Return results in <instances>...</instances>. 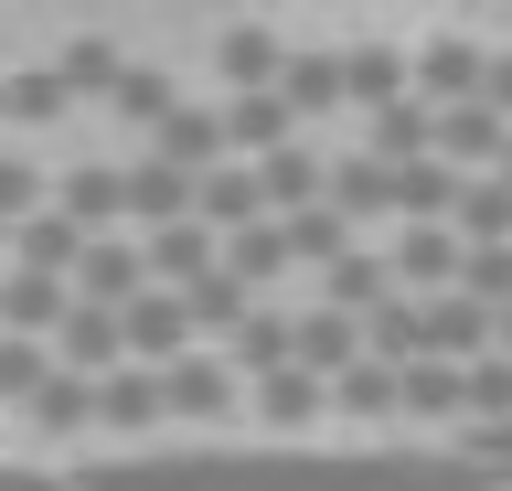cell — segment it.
<instances>
[{
  "mask_svg": "<svg viewBox=\"0 0 512 491\" xmlns=\"http://www.w3.org/2000/svg\"><path fill=\"white\" fill-rule=\"evenodd\" d=\"M384 278H395L406 299H438L448 278H459V235H448V225H406L395 257H384Z\"/></svg>",
  "mask_w": 512,
  "mask_h": 491,
  "instance_id": "cell-10",
  "label": "cell"
},
{
  "mask_svg": "<svg viewBox=\"0 0 512 491\" xmlns=\"http://www.w3.org/2000/svg\"><path fill=\"white\" fill-rule=\"evenodd\" d=\"M11 246H22V267H32V278H64L86 235H75V225L54 214V203H43V214H22V225H11Z\"/></svg>",
  "mask_w": 512,
  "mask_h": 491,
  "instance_id": "cell-31",
  "label": "cell"
},
{
  "mask_svg": "<svg viewBox=\"0 0 512 491\" xmlns=\"http://www.w3.org/2000/svg\"><path fill=\"white\" fill-rule=\"evenodd\" d=\"M118 214H128L139 235L192 225V182H182V171H160V161H139V171H118Z\"/></svg>",
  "mask_w": 512,
  "mask_h": 491,
  "instance_id": "cell-12",
  "label": "cell"
},
{
  "mask_svg": "<svg viewBox=\"0 0 512 491\" xmlns=\"http://www.w3.org/2000/svg\"><path fill=\"white\" fill-rule=\"evenodd\" d=\"M278 107H288V118L342 107V54H288V65H278Z\"/></svg>",
  "mask_w": 512,
  "mask_h": 491,
  "instance_id": "cell-29",
  "label": "cell"
},
{
  "mask_svg": "<svg viewBox=\"0 0 512 491\" xmlns=\"http://www.w3.org/2000/svg\"><path fill=\"white\" fill-rule=\"evenodd\" d=\"M502 139H512V129H502L480 97L438 107V161H448V171H491V161H502Z\"/></svg>",
  "mask_w": 512,
  "mask_h": 491,
  "instance_id": "cell-17",
  "label": "cell"
},
{
  "mask_svg": "<svg viewBox=\"0 0 512 491\" xmlns=\"http://www.w3.org/2000/svg\"><path fill=\"white\" fill-rule=\"evenodd\" d=\"M395 299V278H384L374 246H342V257L320 267V310H342V321H363V310H384Z\"/></svg>",
  "mask_w": 512,
  "mask_h": 491,
  "instance_id": "cell-15",
  "label": "cell"
},
{
  "mask_svg": "<svg viewBox=\"0 0 512 491\" xmlns=\"http://www.w3.org/2000/svg\"><path fill=\"white\" fill-rule=\"evenodd\" d=\"M320 406H331V395H320L310 374H299V363H278V374H256V417H267V427H310Z\"/></svg>",
  "mask_w": 512,
  "mask_h": 491,
  "instance_id": "cell-34",
  "label": "cell"
},
{
  "mask_svg": "<svg viewBox=\"0 0 512 491\" xmlns=\"http://www.w3.org/2000/svg\"><path fill=\"white\" fill-rule=\"evenodd\" d=\"M192 353V321H182V299L171 289H139L118 310V363H139V374H160V363H182Z\"/></svg>",
  "mask_w": 512,
  "mask_h": 491,
  "instance_id": "cell-3",
  "label": "cell"
},
{
  "mask_svg": "<svg viewBox=\"0 0 512 491\" xmlns=\"http://www.w3.org/2000/svg\"><path fill=\"white\" fill-rule=\"evenodd\" d=\"M214 257H224V278H246V289H267V278L288 267V246H278V225L256 214V225H235V235H224Z\"/></svg>",
  "mask_w": 512,
  "mask_h": 491,
  "instance_id": "cell-33",
  "label": "cell"
},
{
  "mask_svg": "<svg viewBox=\"0 0 512 491\" xmlns=\"http://www.w3.org/2000/svg\"><path fill=\"white\" fill-rule=\"evenodd\" d=\"M107 107H118V118H139V129H160V118L182 107V86H171V75H160V65H128L118 86H107Z\"/></svg>",
  "mask_w": 512,
  "mask_h": 491,
  "instance_id": "cell-38",
  "label": "cell"
},
{
  "mask_svg": "<svg viewBox=\"0 0 512 491\" xmlns=\"http://www.w3.org/2000/svg\"><path fill=\"white\" fill-rule=\"evenodd\" d=\"M139 289H150V267H139V246H118V235H86L75 267H64V299H75V310H128Z\"/></svg>",
  "mask_w": 512,
  "mask_h": 491,
  "instance_id": "cell-2",
  "label": "cell"
},
{
  "mask_svg": "<svg viewBox=\"0 0 512 491\" xmlns=\"http://www.w3.org/2000/svg\"><path fill=\"white\" fill-rule=\"evenodd\" d=\"M150 385H160V417H182V427H224V417H235V374H224L214 353H182V363H160Z\"/></svg>",
  "mask_w": 512,
  "mask_h": 491,
  "instance_id": "cell-4",
  "label": "cell"
},
{
  "mask_svg": "<svg viewBox=\"0 0 512 491\" xmlns=\"http://www.w3.org/2000/svg\"><path fill=\"white\" fill-rule=\"evenodd\" d=\"M0 246H11V225H0Z\"/></svg>",
  "mask_w": 512,
  "mask_h": 491,
  "instance_id": "cell-47",
  "label": "cell"
},
{
  "mask_svg": "<svg viewBox=\"0 0 512 491\" xmlns=\"http://www.w3.org/2000/svg\"><path fill=\"white\" fill-rule=\"evenodd\" d=\"M448 193H459L448 161H406L395 171V214H406V225H448Z\"/></svg>",
  "mask_w": 512,
  "mask_h": 491,
  "instance_id": "cell-35",
  "label": "cell"
},
{
  "mask_svg": "<svg viewBox=\"0 0 512 491\" xmlns=\"http://www.w3.org/2000/svg\"><path fill=\"white\" fill-rule=\"evenodd\" d=\"M150 161L160 171H182V182H192V171H214L224 161V129H214V107H171V118H160V129H150Z\"/></svg>",
  "mask_w": 512,
  "mask_h": 491,
  "instance_id": "cell-13",
  "label": "cell"
},
{
  "mask_svg": "<svg viewBox=\"0 0 512 491\" xmlns=\"http://www.w3.org/2000/svg\"><path fill=\"white\" fill-rule=\"evenodd\" d=\"M416 353H427V363H480V353H491V310L459 299V289L416 299Z\"/></svg>",
  "mask_w": 512,
  "mask_h": 491,
  "instance_id": "cell-5",
  "label": "cell"
},
{
  "mask_svg": "<svg viewBox=\"0 0 512 491\" xmlns=\"http://www.w3.org/2000/svg\"><path fill=\"white\" fill-rule=\"evenodd\" d=\"M470 449H150L96 459L86 491H491Z\"/></svg>",
  "mask_w": 512,
  "mask_h": 491,
  "instance_id": "cell-1",
  "label": "cell"
},
{
  "mask_svg": "<svg viewBox=\"0 0 512 491\" xmlns=\"http://www.w3.org/2000/svg\"><path fill=\"white\" fill-rule=\"evenodd\" d=\"M0 491H64L54 470H22V459H0Z\"/></svg>",
  "mask_w": 512,
  "mask_h": 491,
  "instance_id": "cell-44",
  "label": "cell"
},
{
  "mask_svg": "<svg viewBox=\"0 0 512 491\" xmlns=\"http://www.w3.org/2000/svg\"><path fill=\"white\" fill-rule=\"evenodd\" d=\"M491 353H502V363H512V310H491Z\"/></svg>",
  "mask_w": 512,
  "mask_h": 491,
  "instance_id": "cell-45",
  "label": "cell"
},
{
  "mask_svg": "<svg viewBox=\"0 0 512 491\" xmlns=\"http://www.w3.org/2000/svg\"><path fill=\"white\" fill-rule=\"evenodd\" d=\"M214 129H224V161H267V150L299 139V118L278 107V86H256V97H224L214 107Z\"/></svg>",
  "mask_w": 512,
  "mask_h": 491,
  "instance_id": "cell-6",
  "label": "cell"
},
{
  "mask_svg": "<svg viewBox=\"0 0 512 491\" xmlns=\"http://www.w3.org/2000/svg\"><path fill=\"white\" fill-rule=\"evenodd\" d=\"M320 203L363 235L374 214H395V171H384V161H320Z\"/></svg>",
  "mask_w": 512,
  "mask_h": 491,
  "instance_id": "cell-11",
  "label": "cell"
},
{
  "mask_svg": "<svg viewBox=\"0 0 512 491\" xmlns=\"http://www.w3.org/2000/svg\"><path fill=\"white\" fill-rule=\"evenodd\" d=\"M96 427H160V385L139 374V363H118V374H96Z\"/></svg>",
  "mask_w": 512,
  "mask_h": 491,
  "instance_id": "cell-30",
  "label": "cell"
},
{
  "mask_svg": "<svg viewBox=\"0 0 512 491\" xmlns=\"http://www.w3.org/2000/svg\"><path fill=\"white\" fill-rule=\"evenodd\" d=\"M22 417H32V427H54V438H75V427H96V385H86V374H43Z\"/></svg>",
  "mask_w": 512,
  "mask_h": 491,
  "instance_id": "cell-32",
  "label": "cell"
},
{
  "mask_svg": "<svg viewBox=\"0 0 512 491\" xmlns=\"http://www.w3.org/2000/svg\"><path fill=\"white\" fill-rule=\"evenodd\" d=\"M288 363H299L310 385H331L342 363H363V321H342V310H288Z\"/></svg>",
  "mask_w": 512,
  "mask_h": 491,
  "instance_id": "cell-7",
  "label": "cell"
},
{
  "mask_svg": "<svg viewBox=\"0 0 512 491\" xmlns=\"http://www.w3.org/2000/svg\"><path fill=\"white\" fill-rule=\"evenodd\" d=\"M54 214H64L75 235H107V225H118V171H107V161H75V171L54 182Z\"/></svg>",
  "mask_w": 512,
  "mask_h": 491,
  "instance_id": "cell-20",
  "label": "cell"
},
{
  "mask_svg": "<svg viewBox=\"0 0 512 491\" xmlns=\"http://www.w3.org/2000/svg\"><path fill=\"white\" fill-rule=\"evenodd\" d=\"M459 449H470V459H491V470L512 481V427H459Z\"/></svg>",
  "mask_w": 512,
  "mask_h": 491,
  "instance_id": "cell-43",
  "label": "cell"
},
{
  "mask_svg": "<svg viewBox=\"0 0 512 491\" xmlns=\"http://www.w3.org/2000/svg\"><path fill=\"white\" fill-rule=\"evenodd\" d=\"M22 214H43V171L0 150V225H22Z\"/></svg>",
  "mask_w": 512,
  "mask_h": 491,
  "instance_id": "cell-41",
  "label": "cell"
},
{
  "mask_svg": "<svg viewBox=\"0 0 512 491\" xmlns=\"http://www.w3.org/2000/svg\"><path fill=\"white\" fill-rule=\"evenodd\" d=\"M118 75H128V54H118V43H64V65H54V86H64V97H107V86H118Z\"/></svg>",
  "mask_w": 512,
  "mask_h": 491,
  "instance_id": "cell-37",
  "label": "cell"
},
{
  "mask_svg": "<svg viewBox=\"0 0 512 491\" xmlns=\"http://www.w3.org/2000/svg\"><path fill=\"white\" fill-rule=\"evenodd\" d=\"M214 65H224V86H235V97H256V86H278V65H288V54H278V33H267V22H235Z\"/></svg>",
  "mask_w": 512,
  "mask_h": 491,
  "instance_id": "cell-26",
  "label": "cell"
},
{
  "mask_svg": "<svg viewBox=\"0 0 512 491\" xmlns=\"http://www.w3.org/2000/svg\"><path fill=\"white\" fill-rule=\"evenodd\" d=\"M320 395H331L352 427H395V363H342Z\"/></svg>",
  "mask_w": 512,
  "mask_h": 491,
  "instance_id": "cell-24",
  "label": "cell"
},
{
  "mask_svg": "<svg viewBox=\"0 0 512 491\" xmlns=\"http://www.w3.org/2000/svg\"><path fill=\"white\" fill-rule=\"evenodd\" d=\"M246 171H256V203H267V214H310L320 203V150H299V139L267 150V161H246Z\"/></svg>",
  "mask_w": 512,
  "mask_h": 491,
  "instance_id": "cell-18",
  "label": "cell"
},
{
  "mask_svg": "<svg viewBox=\"0 0 512 491\" xmlns=\"http://www.w3.org/2000/svg\"><path fill=\"white\" fill-rule=\"evenodd\" d=\"M395 417H416V427H448L459 417V363H395Z\"/></svg>",
  "mask_w": 512,
  "mask_h": 491,
  "instance_id": "cell-19",
  "label": "cell"
},
{
  "mask_svg": "<svg viewBox=\"0 0 512 491\" xmlns=\"http://www.w3.org/2000/svg\"><path fill=\"white\" fill-rule=\"evenodd\" d=\"M342 97L363 107V118H374V107H395V97H406V54H395V43H363V54H342Z\"/></svg>",
  "mask_w": 512,
  "mask_h": 491,
  "instance_id": "cell-27",
  "label": "cell"
},
{
  "mask_svg": "<svg viewBox=\"0 0 512 491\" xmlns=\"http://www.w3.org/2000/svg\"><path fill=\"white\" fill-rule=\"evenodd\" d=\"M448 289L480 299V310H512V246H459V278Z\"/></svg>",
  "mask_w": 512,
  "mask_h": 491,
  "instance_id": "cell-39",
  "label": "cell"
},
{
  "mask_svg": "<svg viewBox=\"0 0 512 491\" xmlns=\"http://www.w3.org/2000/svg\"><path fill=\"white\" fill-rule=\"evenodd\" d=\"M139 267H150V289H192V278L214 267V235L203 225H160V235H139Z\"/></svg>",
  "mask_w": 512,
  "mask_h": 491,
  "instance_id": "cell-21",
  "label": "cell"
},
{
  "mask_svg": "<svg viewBox=\"0 0 512 491\" xmlns=\"http://www.w3.org/2000/svg\"><path fill=\"white\" fill-rule=\"evenodd\" d=\"M480 107L512 129V54H480Z\"/></svg>",
  "mask_w": 512,
  "mask_h": 491,
  "instance_id": "cell-42",
  "label": "cell"
},
{
  "mask_svg": "<svg viewBox=\"0 0 512 491\" xmlns=\"http://www.w3.org/2000/svg\"><path fill=\"white\" fill-rule=\"evenodd\" d=\"M363 161H384V171H406V161H438V107H416V97L374 107V139H363Z\"/></svg>",
  "mask_w": 512,
  "mask_h": 491,
  "instance_id": "cell-14",
  "label": "cell"
},
{
  "mask_svg": "<svg viewBox=\"0 0 512 491\" xmlns=\"http://www.w3.org/2000/svg\"><path fill=\"white\" fill-rule=\"evenodd\" d=\"M64 310H75V299H64V278H32V267H11V278H0V331H22V342H43Z\"/></svg>",
  "mask_w": 512,
  "mask_h": 491,
  "instance_id": "cell-22",
  "label": "cell"
},
{
  "mask_svg": "<svg viewBox=\"0 0 512 491\" xmlns=\"http://www.w3.org/2000/svg\"><path fill=\"white\" fill-rule=\"evenodd\" d=\"M267 225H278L288 267H299V257H310V267H331V257H342V246H363V235H352L342 214H331V203H310V214H267Z\"/></svg>",
  "mask_w": 512,
  "mask_h": 491,
  "instance_id": "cell-28",
  "label": "cell"
},
{
  "mask_svg": "<svg viewBox=\"0 0 512 491\" xmlns=\"http://www.w3.org/2000/svg\"><path fill=\"white\" fill-rule=\"evenodd\" d=\"M224 374H278V363H288V310H267V299H256V310H246V321H235V331H224Z\"/></svg>",
  "mask_w": 512,
  "mask_h": 491,
  "instance_id": "cell-23",
  "label": "cell"
},
{
  "mask_svg": "<svg viewBox=\"0 0 512 491\" xmlns=\"http://www.w3.org/2000/svg\"><path fill=\"white\" fill-rule=\"evenodd\" d=\"M491 182H502V193H512V139H502V161H491Z\"/></svg>",
  "mask_w": 512,
  "mask_h": 491,
  "instance_id": "cell-46",
  "label": "cell"
},
{
  "mask_svg": "<svg viewBox=\"0 0 512 491\" xmlns=\"http://www.w3.org/2000/svg\"><path fill=\"white\" fill-rule=\"evenodd\" d=\"M256 214H267V203H256V171L246 161H214V171H192V225L214 235H235V225H256Z\"/></svg>",
  "mask_w": 512,
  "mask_h": 491,
  "instance_id": "cell-9",
  "label": "cell"
},
{
  "mask_svg": "<svg viewBox=\"0 0 512 491\" xmlns=\"http://www.w3.org/2000/svg\"><path fill=\"white\" fill-rule=\"evenodd\" d=\"M406 97H416V107H459V97H480V43L438 33L427 54H406Z\"/></svg>",
  "mask_w": 512,
  "mask_h": 491,
  "instance_id": "cell-8",
  "label": "cell"
},
{
  "mask_svg": "<svg viewBox=\"0 0 512 491\" xmlns=\"http://www.w3.org/2000/svg\"><path fill=\"white\" fill-rule=\"evenodd\" d=\"M54 374V353L43 342H22V331H0V406H32V385Z\"/></svg>",
  "mask_w": 512,
  "mask_h": 491,
  "instance_id": "cell-40",
  "label": "cell"
},
{
  "mask_svg": "<svg viewBox=\"0 0 512 491\" xmlns=\"http://www.w3.org/2000/svg\"><path fill=\"white\" fill-rule=\"evenodd\" d=\"M64 107H75V97L54 86V65H43V75H0V118H11V129H54Z\"/></svg>",
  "mask_w": 512,
  "mask_h": 491,
  "instance_id": "cell-36",
  "label": "cell"
},
{
  "mask_svg": "<svg viewBox=\"0 0 512 491\" xmlns=\"http://www.w3.org/2000/svg\"><path fill=\"white\" fill-rule=\"evenodd\" d=\"M448 235L459 246H512V193L491 171H459V193H448Z\"/></svg>",
  "mask_w": 512,
  "mask_h": 491,
  "instance_id": "cell-16",
  "label": "cell"
},
{
  "mask_svg": "<svg viewBox=\"0 0 512 491\" xmlns=\"http://www.w3.org/2000/svg\"><path fill=\"white\" fill-rule=\"evenodd\" d=\"M171 299H182V321H192V331H235V321L256 310V289H246V278H224V257L203 267L192 289H171Z\"/></svg>",
  "mask_w": 512,
  "mask_h": 491,
  "instance_id": "cell-25",
  "label": "cell"
}]
</instances>
